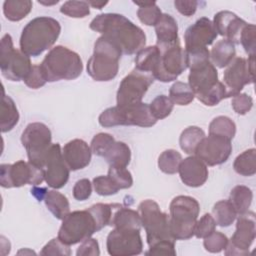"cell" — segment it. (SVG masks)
Listing matches in <instances>:
<instances>
[{"label":"cell","mask_w":256,"mask_h":256,"mask_svg":"<svg viewBox=\"0 0 256 256\" xmlns=\"http://www.w3.org/2000/svg\"><path fill=\"white\" fill-rule=\"evenodd\" d=\"M89 27L113 41L126 55L137 53L146 44L144 31L122 14H99L92 19Z\"/></svg>","instance_id":"1"},{"label":"cell","mask_w":256,"mask_h":256,"mask_svg":"<svg viewBox=\"0 0 256 256\" xmlns=\"http://www.w3.org/2000/svg\"><path fill=\"white\" fill-rule=\"evenodd\" d=\"M61 32L60 23L48 16H40L30 20L22 29L20 50L29 57H37L50 49Z\"/></svg>","instance_id":"2"},{"label":"cell","mask_w":256,"mask_h":256,"mask_svg":"<svg viewBox=\"0 0 256 256\" xmlns=\"http://www.w3.org/2000/svg\"><path fill=\"white\" fill-rule=\"evenodd\" d=\"M47 82L74 80L83 71V63L78 53L58 45L49 50L40 64Z\"/></svg>","instance_id":"3"},{"label":"cell","mask_w":256,"mask_h":256,"mask_svg":"<svg viewBox=\"0 0 256 256\" xmlns=\"http://www.w3.org/2000/svg\"><path fill=\"white\" fill-rule=\"evenodd\" d=\"M121 49L110 39L100 36L93 49V54L87 61V73L98 82H106L114 79L119 71Z\"/></svg>","instance_id":"4"},{"label":"cell","mask_w":256,"mask_h":256,"mask_svg":"<svg viewBox=\"0 0 256 256\" xmlns=\"http://www.w3.org/2000/svg\"><path fill=\"white\" fill-rule=\"evenodd\" d=\"M169 225L175 240H187L194 236V229L200 212L198 201L187 195H179L169 205Z\"/></svg>","instance_id":"5"},{"label":"cell","mask_w":256,"mask_h":256,"mask_svg":"<svg viewBox=\"0 0 256 256\" xmlns=\"http://www.w3.org/2000/svg\"><path fill=\"white\" fill-rule=\"evenodd\" d=\"M98 122L105 128L115 126L152 127L157 120L153 117L149 105L140 102L127 107L117 105L109 107L99 115Z\"/></svg>","instance_id":"6"},{"label":"cell","mask_w":256,"mask_h":256,"mask_svg":"<svg viewBox=\"0 0 256 256\" xmlns=\"http://www.w3.org/2000/svg\"><path fill=\"white\" fill-rule=\"evenodd\" d=\"M138 212L149 247L160 241H176L171 235L169 215L161 211L157 202L151 199L143 200L138 206Z\"/></svg>","instance_id":"7"},{"label":"cell","mask_w":256,"mask_h":256,"mask_svg":"<svg viewBox=\"0 0 256 256\" xmlns=\"http://www.w3.org/2000/svg\"><path fill=\"white\" fill-rule=\"evenodd\" d=\"M32 66L30 57L21 50L14 48L11 35H3L0 45V69L2 75L10 81H24L29 75Z\"/></svg>","instance_id":"8"},{"label":"cell","mask_w":256,"mask_h":256,"mask_svg":"<svg viewBox=\"0 0 256 256\" xmlns=\"http://www.w3.org/2000/svg\"><path fill=\"white\" fill-rule=\"evenodd\" d=\"M97 231L96 222L88 209L76 210L62 220L58 238L70 246L84 241Z\"/></svg>","instance_id":"9"},{"label":"cell","mask_w":256,"mask_h":256,"mask_svg":"<svg viewBox=\"0 0 256 256\" xmlns=\"http://www.w3.org/2000/svg\"><path fill=\"white\" fill-rule=\"evenodd\" d=\"M158 48L160 56L153 78L164 83L176 80L188 68L185 49L180 41L168 46H158Z\"/></svg>","instance_id":"10"},{"label":"cell","mask_w":256,"mask_h":256,"mask_svg":"<svg viewBox=\"0 0 256 256\" xmlns=\"http://www.w3.org/2000/svg\"><path fill=\"white\" fill-rule=\"evenodd\" d=\"M52 133L42 122H32L26 126L21 135V143L25 148L29 162L41 167L50 146Z\"/></svg>","instance_id":"11"},{"label":"cell","mask_w":256,"mask_h":256,"mask_svg":"<svg viewBox=\"0 0 256 256\" xmlns=\"http://www.w3.org/2000/svg\"><path fill=\"white\" fill-rule=\"evenodd\" d=\"M44 180L41 167L19 160L13 164L0 165V184L3 188H18L24 185L37 186Z\"/></svg>","instance_id":"12"},{"label":"cell","mask_w":256,"mask_h":256,"mask_svg":"<svg viewBox=\"0 0 256 256\" xmlns=\"http://www.w3.org/2000/svg\"><path fill=\"white\" fill-rule=\"evenodd\" d=\"M154 78L148 73L137 69L132 70L120 82L116 94L119 107H127L142 102V98L153 83Z\"/></svg>","instance_id":"13"},{"label":"cell","mask_w":256,"mask_h":256,"mask_svg":"<svg viewBox=\"0 0 256 256\" xmlns=\"http://www.w3.org/2000/svg\"><path fill=\"white\" fill-rule=\"evenodd\" d=\"M255 56L235 57L226 67L223 74V84L227 91V98L233 97L241 92L245 85L254 82Z\"/></svg>","instance_id":"14"},{"label":"cell","mask_w":256,"mask_h":256,"mask_svg":"<svg viewBox=\"0 0 256 256\" xmlns=\"http://www.w3.org/2000/svg\"><path fill=\"white\" fill-rule=\"evenodd\" d=\"M256 237V221L255 214L249 211L239 215L236 223V229L226 246L225 255L227 256H244L249 254L251 247Z\"/></svg>","instance_id":"15"},{"label":"cell","mask_w":256,"mask_h":256,"mask_svg":"<svg viewBox=\"0 0 256 256\" xmlns=\"http://www.w3.org/2000/svg\"><path fill=\"white\" fill-rule=\"evenodd\" d=\"M190 73L188 85L198 99L209 91L219 80L216 67L210 62V58H196L188 61Z\"/></svg>","instance_id":"16"},{"label":"cell","mask_w":256,"mask_h":256,"mask_svg":"<svg viewBox=\"0 0 256 256\" xmlns=\"http://www.w3.org/2000/svg\"><path fill=\"white\" fill-rule=\"evenodd\" d=\"M44 180L53 189H60L69 180L70 169L66 164L59 143H52L41 166Z\"/></svg>","instance_id":"17"},{"label":"cell","mask_w":256,"mask_h":256,"mask_svg":"<svg viewBox=\"0 0 256 256\" xmlns=\"http://www.w3.org/2000/svg\"><path fill=\"white\" fill-rule=\"evenodd\" d=\"M106 248L111 256L138 255L143 251L140 231L114 228L107 236Z\"/></svg>","instance_id":"18"},{"label":"cell","mask_w":256,"mask_h":256,"mask_svg":"<svg viewBox=\"0 0 256 256\" xmlns=\"http://www.w3.org/2000/svg\"><path fill=\"white\" fill-rule=\"evenodd\" d=\"M232 153L231 140L218 136H205L197 146L194 155L208 166H216L225 163Z\"/></svg>","instance_id":"19"},{"label":"cell","mask_w":256,"mask_h":256,"mask_svg":"<svg viewBox=\"0 0 256 256\" xmlns=\"http://www.w3.org/2000/svg\"><path fill=\"white\" fill-rule=\"evenodd\" d=\"M218 34L212 21L207 17H201L186 29L184 33V49L186 52H191L207 48V46L214 42Z\"/></svg>","instance_id":"20"},{"label":"cell","mask_w":256,"mask_h":256,"mask_svg":"<svg viewBox=\"0 0 256 256\" xmlns=\"http://www.w3.org/2000/svg\"><path fill=\"white\" fill-rule=\"evenodd\" d=\"M178 173L181 181L186 186L192 188L202 186L207 181L209 175L207 165L195 155L182 159Z\"/></svg>","instance_id":"21"},{"label":"cell","mask_w":256,"mask_h":256,"mask_svg":"<svg viewBox=\"0 0 256 256\" xmlns=\"http://www.w3.org/2000/svg\"><path fill=\"white\" fill-rule=\"evenodd\" d=\"M217 34L225 37L234 44H239V39L246 21L238 17L235 13L224 10L219 11L214 15L212 21Z\"/></svg>","instance_id":"22"},{"label":"cell","mask_w":256,"mask_h":256,"mask_svg":"<svg viewBox=\"0 0 256 256\" xmlns=\"http://www.w3.org/2000/svg\"><path fill=\"white\" fill-rule=\"evenodd\" d=\"M62 154L69 169L77 171L89 165L92 151L90 146L84 140L73 139L64 145Z\"/></svg>","instance_id":"23"},{"label":"cell","mask_w":256,"mask_h":256,"mask_svg":"<svg viewBox=\"0 0 256 256\" xmlns=\"http://www.w3.org/2000/svg\"><path fill=\"white\" fill-rule=\"evenodd\" d=\"M154 27L157 37V46H168L179 41L178 24L170 14L163 13Z\"/></svg>","instance_id":"24"},{"label":"cell","mask_w":256,"mask_h":256,"mask_svg":"<svg viewBox=\"0 0 256 256\" xmlns=\"http://www.w3.org/2000/svg\"><path fill=\"white\" fill-rule=\"evenodd\" d=\"M110 226H113L117 229L140 231L142 224L139 212L117 204L112 216Z\"/></svg>","instance_id":"25"},{"label":"cell","mask_w":256,"mask_h":256,"mask_svg":"<svg viewBox=\"0 0 256 256\" xmlns=\"http://www.w3.org/2000/svg\"><path fill=\"white\" fill-rule=\"evenodd\" d=\"M236 56L235 44L227 39L216 42L210 51V62L218 68L227 67Z\"/></svg>","instance_id":"26"},{"label":"cell","mask_w":256,"mask_h":256,"mask_svg":"<svg viewBox=\"0 0 256 256\" xmlns=\"http://www.w3.org/2000/svg\"><path fill=\"white\" fill-rule=\"evenodd\" d=\"M159 56L160 50L157 45L142 48L136 53L135 69L153 76L158 65Z\"/></svg>","instance_id":"27"},{"label":"cell","mask_w":256,"mask_h":256,"mask_svg":"<svg viewBox=\"0 0 256 256\" xmlns=\"http://www.w3.org/2000/svg\"><path fill=\"white\" fill-rule=\"evenodd\" d=\"M103 158L109 166L126 168L131 160V150L126 143L115 140L107 149Z\"/></svg>","instance_id":"28"},{"label":"cell","mask_w":256,"mask_h":256,"mask_svg":"<svg viewBox=\"0 0 256 256\" xmlns=\"http://www.w3.org/2000/svg\"><path fill=\"white\" fill-rule=\"evenodd\" d=\"M43 200L47 209L59 220H63L70 213V204L67 197L56 189L48 190Z\"/></svg>","instance_id":"29"},{"label":"cell","mask_w":256,"mask_h":256,"mask_svg":"<svg viewBox=\"0 0 256 256\" xmlns=\"http://www.w3.org/2000/svg\"><path fill=\"white\" fill-rule=\"evenodd\" d=\"M19 112L14 100L3 93L1 112H0V126L1 132L6 133L11 131L19 121Z\"/></svg>","instance_id":"30"},{"label":"cell","mask_w":256,"mask_h":256,"mask_svg":"<svg viewBox=\"0 0 256 256\" xmlns=\"http://www.w3.org/2000/svg\"><path fill=\"white\" fill-rule=\"evenodd\" d=\"M233 205L237 215H242L248 212L253 200L252 190L245 185H237L230 192L229 199Z\"/></svg>","instance_id":"31"},{"label":"cell","mask_w":256,"mask_h":256,"mask_svg":"<svg viewBox=\"0 0 256 256\" xmlns=\"http://www.w3.org/2000/svg\"><path fill=\"white\" fill-rule=\"evenodd\" d=\"M32 6L30 0H6L3 3V13L6 19L18 22L31 12Z\"/></svg>","instance_id":"32"},{"label":"cell","mask_w":256,"mask_h":256,"mask_svg":"<svg viewBox=\"0 0 256 256\" xmlns=\"http://www.w3.org/2000/svg\"><path fill=\"white\" fill-rule=\"evenodd\" d=\"M205 137L204 131L197 126H189L185 128L180 137H179V145L182 151L186 154L193 155L199 143Z\"/></svg>","instance_id":"33"},{"label":"cell","mask_w":256,"mask_h":256,"mask_svg":"<svg viewBox=\"0 0 256 256\" xmlns=\"http://www.w3.org/2000/svg\"><path fill=\"white\" fill-rule=\"evenodd\" d=\"M233 168L241 176H253L256 173V149L250 148L239 154L234 160Z\"/></svg>","instance_id":"34"},{"label":"cell","mask_w":256,"mask_h":256,"mask_svg":"<svg viewBox=\"0 0 256 256\" xmlns=\"http://www.w3.org/2000/svg\"><path fill=\"white\" fill-rule=\"evenodd\" d=\"M212 216L217 225L229 227L236 220L237 213L229 200H220L214 204Z\"/></svg>","instance_id":"35"},{"label":"cell","mask_w":256,"mask_h":256,"mask_svg":"<svg viewBox=\"0 0 256 256\" xmlns=\"http://www.w3.org/2000/svg\"><path fill=\"white\" fill-rule=\"evenodd\" d=\"M133 3L139 6L137 10V16L139 20L147 26H155L163 14L155 1H152V2L134 1Z\"/></svg>","instance_id":"36"},{"label":"cell","mask_w":256,"mask_h":256,"mask_svg":"<svg viewBox=\"0 0 256 256\" xmlns=\"http://www.w3.org/2000/svg\"><path fill=\"white\" fill-rule=\"evenodd\" d=\"M117 204H107V203H96L88 208V211L92 214L96 225L97 230L100 231L105 226L110 225L114 210Z\"/></svg>","instance_id":"37"},{"label":"cell","mask_w":256,"mask_h":256,"mask_svg":"<svg viewBox=\"0 0 256 256\" xmlns=\"http://www.w3.org/2000/svg\"><path fill=\"white\" fill-rule=\"evenodd\" d=\"M209 134L232 140L236 134V125L234 121L227 116H217L209 124Z\"/></svg>","instance_id":"38"},{"label":"cell","mask_w":256,"mask_h":256,"mask_svg":"<svg viewBox=\"0 0 256 256\" xmlns=\"http://www.w3.org/2000/svg\"><path fill=\"white\" fill-rule=\"evenodd\" d=\"M169 98L176 105L186 106L194 100L195 95L188 83L176 81L169 89Z\"/></svg>","instance_id":"39"},{"label":"cell","mask_w":256,"mask_h":256,"mask_svg":"<svg viewBox=\"0 0 256 256\" xmlns=\"http://www.w3.org/2000/svg\"><path fill=\"white\" fill-rule=\"evenodd\" d=\"M181 161L182 156L177 150L167 149L158 157V168L165 174H175L178 172Z\"/></svg>","instance_id":"40"},{"label":"cell","mask_w":256,"mask_h":256,"mask_svg":"<svg viewBox=\"0 0 256 256\" xmlns=\"http://www.w3.org/2000/svg\"><path fill=\"white\" fill-rule=\"evenodd\" d=\"M149 108L153 117L158 121L168 117L171 114L174 108V103L168 96L158 95L151 101Z\"/></svg>","instance_id":"41"},{"label":"cell","mask_w":256,"mask_h":256,"mask_svg":"<svg viewBox=\"0 0 256 256\" xmlns=\"http://www.w3.org/2000/svg\"><path fill=\"white\" fill-rule=\"evenodd\" d=\"M60 12L71 18H84L90 14V5L87 1L70 0L61 5Z\"/></svg>","instance_id":"42"},{"label":"cell","mask_w":256,"mask_h":256,"mask_svg":"<svg viewBox=\"0 0 256 256\" xmlns=\"http://www.w3.org/2000/svg\"><path fill=\"white\" fill-rule=\"evenodd\" d=\"M95 192L100 196H111L120 190L118 185L109 175H100L93 179L92 181Z\"/></svg>","instance_id":"43"},{"label":"cell","mask_w":256,"mask_h":256,"mask_svg":"<svg viewBox=\"0 0 256 256\" xmlns=\"http://www.w3.org/2000/svg\"><path fill=\"white\" fill-rule=\"evenodd\" d=\"M225 98H227L226 88L221 81H218L209 91L199 97L198 100L206 106H216Z\"/></svg>","instance_id":"44"},{"label":"cell","mask_w":256,"mask_h":256,"mask_svg":"<svg viewBox=\"0 0 256 256\" xmlns=\"http://www.w3.org/2000/svg\"><path fill=\"white\" fill-rule=\"evenodd\" d=\"M239 44L242 45L249 56H255L256 50V27L254 24H246L241 32Z\"/></svg>","instance_id":"45"},{"label":"cell","mask_w":256,"mask_h":256,"mask_svg":"<svg viewBox=\"0 0 256 256\" xmlns=\"http://www.w3.org/2000/svg\"><path fill=\"white\" fill-rule=\"evenodd\" d=\"M228 240L229 239L225 234L218 231H214L204 238L203 246L205 250L210 253H219L226 248Z\"/></svg>","instance_id":"46"},{"label":"cell","mask_w":256,"mask_h":256,"mask_svg":"<svg viewBox=\"0 0 256 256\" xmlns=\"http://www.w3.org/2000/svg\"><path fill=\"white\" fill-rule=\"evenodd\" d=\"M115 141L114 137L109 133H98L96 134L90 143V148L93 154L103 157L107 149L111 146V144Z\"/></svg>","instance_id":"47"},{"label":"cell","mask_w":256,"mask_h":256,"mask_svg":"<svg viewBox=\"0 0 256 256\" xmlns=\"http://www.w3.org/2000/svg\"><path fill=\"white\" fill-rule=\"evenodd\" d=\"M108 175L121 189H128L133 185V178L129 170L123 167H112L108 169Z\"/></svg>","instance_id":"48"},{"label":"cell","mask_w":256,"mask_h":256,"mask_svg":"<svg viewBox=\"0 0 256 256\" xmlns=\"http://www.w3.org/2000/svg\"><path fill=\"white\" fill-rule=\"evenodd\" d=\"M216 225L217 224L213 216L209 213H206L199 220H197L194 229V236H196L199 239H204L205 237H207L208 235L215 231Z\"/></svg>","instance_id":"49"},{"label":"cell","mask_w":256,"mask_h":256,"mask_svg":"<svg viewBox=\"0 0 256 256\" xmlns=\"http://www.w3.org/2000/svg\"><path fill=\"white\" fill-rule=\"evenodd\" d=\"M71 254L69 245L62 242L58 237L51 239L41 250L40 255H64L68 256Z\"/></svg>","instance_id":"50"},{"label":"cell","mask_w":256,"mask_h":256,"mask_svg":"<svg viewBox=\"0 0 256 256\" xmlns=\"http://www.w3.org/2000/svg\"><path fill=\"white\" fill-rule=\"evenodd\" d=\"M231 105L238 115H245L252 109L253 99L246 93H238L232 97Z\"/></svg>","instance_id":"51"},{"label":"cell","mask_w":256,"mask_h":256,"mask_svg":"<svg viewBox=\"0 0 256 256\" xmlns=\"http://www.w3.org/2000/svg\"><path fill=\"white\" fill-rule=\"evenodd\" d=\"M146 255H157V256H175L176 250H175V241H160L152 246L149 247V250L145 252Z\"/></svg>","instance_id":"52"},{"label":"cell","mask_w":256,"mask_h":256,"mask_svg":"<svg viewBox=\"0 0 256 256\" xmlns=\"http://www.w3.org/2000/svg\"><path fill=\"white\" fill-rule=\"evenodd\" d=\"M24 83L26 84V86H28L31 89L41 88L47 83V80L40 68V65L32 66V69H31L29 75L24 80Z\"/></svg>","instance_id":"53"},{"label":"cell","mask_w":256,"mask_h":256,"mask_svg":"<svg viewBox=\"0 0 256 256\" xmlns=\"http://www.w3.org/2000/svg\"><path fill=\"white\" fill-rule=\"evenodd\" d=\"M92 185L93 184L87 178L78 180L73 187V197L78 201L87 200L91 196Z\"/></svg>","instance_id":"54"},{"label":"cell","mask_w":256,"mask_h":256,"mask_svg":"<svg viewBox=\"0 0 256 256\" xmlns=\"http://www.w3.org/2000/svg\"><path fill=\"white\" fill-rule=\"evenodd\" d=\"M77 256H98L100 255V249L98 241L94 238H87L78 247L76 251Z\"/></svg>","instance_id":"55"},{"label":"cell","mask_w":256,"mask_h":256,"mask_svg":"<svg viewBox=\"0 0 256 256\" xmlns=\"http://www.w3.org/2000/svg\"><path fill=\"white\" fill-rule=\"evenodd\" d=\"M198 1L195 0H175L174 1V6L178 10L179 13L186 17L192 16L197 8H198Z\"/></svg>","instance_id":"56"},{"label":"cell","mask_w":256,"mask_h":256,"mask_svg":"<svg viewBox=\"0 0 256 256\" xmlns=\"http://www.w3.org/2000/svg\"><path fill=\"white\" fill-rule=\"evenodd\" d=\"M87 2L89 3L90 6H92L95 9H99V10L108 4V1H105V2H103V1H87Z\"/></svg>","instance_id":"57"},{"label":"cell","mask_w":256,"mask_h":256,"mask_svg":"<svg viewBox=\"0 0 256 256\" xmlns=\"http://www.w3.org/2000/svg\"><path fill=\"white\" fill-rule=\"evenodd\" d=\"M59 2V0H53V1H44V0H39L38 3L39 4H42V5H45V6H52V5H55Z\"/></svg>","instance_id":"58"},{"label":"cell","mask_w":256,"mask_h":256,"mask_svg":"<svg viewBox=\"0 0 256 256\" xmlns=\"http://www.w3.org/2000/svg\"><path fill=\"white\" fill-rule=\"evenodd\" d=\"M26 254V253H29V254H35V252L34 251H31V250H28V249H23V250H20V251H18V254Z\"/></svg>","instance_id":"59"}]
</instances>
